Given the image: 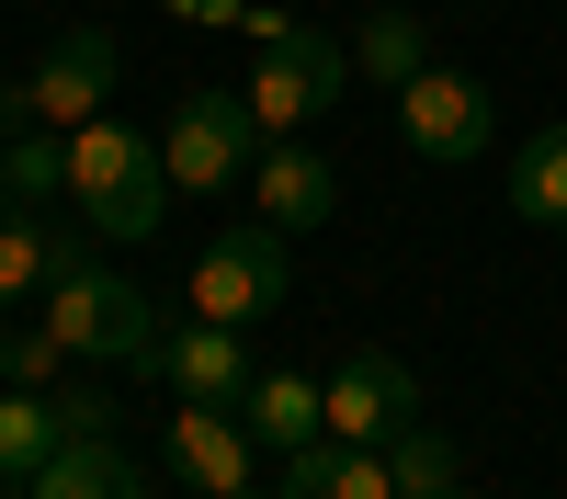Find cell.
I'll use <instances>...</instances> for the list:
<instances>
[{
	"label": "cell",
	"instance_id": "obj_15",
	"mask_svg": "<svg viewBox=\"0 0 567 499\" xmlns=\"http://www.w3.org/2000/svg\"><path fill=\"white\" fill-rule=\"evenodd\" d=\"M239 420H250V443L284 466V454H307V443L329 432V386H318V375H250Z\"/></svg>",
	"mask_w": 567,
	"mask_h": 499
},
{
	"label": "cell",
	"instance_id": "obj_7",
	"mask_svg": "<svg viewBox=\"0 0 567 499\" xmlns=\"http://www.w3.org/2000/svg\"><path fill=\"white\" fill-rule=\"evenodd\" d=\"M114 69H125V58H114V34H103V23H69V34L23 69V125H58V136L91 125V114L114 103Z\"/></svg>",
	"mask_w": 567,
	"mask_h": 499
},
{
	"label": "cell",
	"instance_id": "obj_23",
	"mask_svg": "<svg viewBox=\"0 0 567 499\" xmlns=\"http://www.w3.org/2000/svg\"><path fill=\"white\" fill-rule=\"evenodd\" d=\"M12 341H23V330H12V318H0V386H12Z\"/></svg>",
	"mask_w": 567,
	"mask_h": 499
},
{
	"label": "cell",
	"instance_id": "obj_3",
	"mask_svg": "<svg viewBox=\"0 0 567 499\" xmlns=\"http://www.w3.org/2000/svg\"><path fill=\"white\" fill-rule=\"evenodd\" d=\"M272 148L261 114H250V91H182L171 125H159V159L182 194H227V181H250V159Z\"/></svg>",
	"mask_w": 567,
	"mask_h": 499
},
{
	"label": "cell",
	"instance_id": "obj_11",
	"mask_svg": "<svg viewBox=\"0 0 567 499\" xmlns=\"http://www.w3.org/2000/svg\"><path fill=\"white\" fill-rule=\"evenodd\" d=\"M250 205H261V227L307 239V227H329V216H341V181H329V159L307 148V136H272V148L250 159Z\"/></svg>",
	"mask_w": 567,
	"mask_h": 499
},
{
	"label": "cell",
	"instance_id": "obj_6",
	"mask_svg": "<svg viewBox=\"0 0 567 499\" xmlns=\"http://www.w3.org/2000/svg\"><path fill=\"white\" fill-rule=\"evenodd\" d=\"M398 136H409V159H432V170H465L499 136V91L477 80V69H420L409 91H398Z\"/></svg>",
	"mask_w": 567,
	"mask_h": 499
},
{
	"label": "cell",
	"instance_id": "obj_2",
	"mask_svg": "<svg viewBox=\"0 0 567 499\" xmlns=\"http://www.w3.org/2000/svg\"><path fill=\"white\" fill-rule=\"evenodd\" d=\"M45 330L69 341V363H114V375H136V386H148V363H159V341H171V318L136 295L125 272L80 261L69 284H45Z\"/></svg>",
	"mask_w": 567,
	"mask_h": 499
},
{
	"label": "cell",
	"instance_id": "obj_13",
	"mask_svg": "<svg viewBox=\"0 0 567 499\" xmlns=\"http://www.w3.org/2000/svg\"><path fill=\"white\" fill-rule=\"evenodd\" d=\"M272 499H398V466H386V443H307V454H284L272 466Z\"/></svg>",
	"mask_w": 567,
	"mask_h": 499
},
{
	"label": "cell",
	"instance_id": "obj_9",
	"mask_svg": "<svg viewBox=\"0 0 567 499\" xmlns=\"http://www.w3.org/2000/svg\"><path fill=\"white\" fill-rule=\"evenodd\" d=\"M250 330H216V318H182V330L159 341V363H148V386H171V397H205V408H239L250 397Z\"/></svg>",
	"mask_w": 567,
	"mask_h": 499
},
{
	"label": "cell",
	"instance_id": "obj_10",
	"mask_svg": "<svg viewBox=\"0 0 567 499\" xmlns=\"http://www.w3.org/2000/svg\"><path fill=\"white\" fill-rule=\"evenodd\" d=\"M171 466L194 477L205 499H239V488H261V443H250V420H239V408L182 397V408H171Z\"/></svg>",
	"mask_w": 567,
	"mask_h": 499
},
{
	"label": "cell",
	"instance_id": "obj_5",
	"mask_svg": "<svg viewBox=\"0 0 567 499\" xmlns=\"http://www.w3.org/2000/svg\"><path fill=\"white\" fill-rule=\"evenodd\" d=\"M341 80H352V45H341V34L284 23V45H261V69H250V114H261V136H307L329 103H341Z\"/></svg>",
	"mask_w": 567,
	"mask_h": 499
},
{
	"label": "cell",
	"instance_id": "obj_4",
	"mask_svg": "<svg viewBox=\"0 0 567 499\" xmlns=\"http://www.w3.org/2000/svg\"><path fill=\"white\" fill-rule=\"evenodd\" d=\"M284 306V227H216L194 284H182V318H216V330H250V318Z\"/></svg>",
	"mask_w": 567,
	"mask_h": 499
},
{
	"label": "cell",
	"instance_id": "obj_24",
	"mask_svg": "<svg viewBox=\"0 0 567 499\" xmlns=\"http://www.w3.org/2000/svg\"><path fill=\"white\" fill-rule=\"evenodd\" d=\"M239 499H272V477H261V488H239Z\"/></svg>",
	"mask_w": 567,
	"mask_h": 499
},
{
	"label": "cell",
	"instance_id": "obj_8",
	"mask_svg": "<svg viewBox=\"0 0 567 499\" xmlns=\"http://www.w3.org/2000/svg\"><path fill=\"white\" fill-rule=\"evenodd\" d=\"M398 432H420V375L398 352H352L329 375V443H398Z\"/></svg>",
	"mask_w": 567,
	"mask_h": 499
},
{
	"label": "cell",
	"instance_id": "obj_20",
	"mask_svg": "<svg viewBox=\"0 0 567 499\" xmlns=\"http://www.w3.org/2000/svg\"><path fill=\"white\" fill-rule=\"evenodd\" d=\"M386 466H398V499H465V454L420 420V432H398L386 443Z\"/></svg>",
	"mask_w": 567,
	"mask_h": 499
},
{
	"label": "cell",
	"instance_id": "obj_1",
	"mask_svg": "<svg viewBox=\"0 0 567 499\" xmlns=\"http://www.w3.org/2000/svg\"><path fill=\"white\" fill-rule=\"evenodd\" d=\"M171 159H159V136H136L125 114H91L69 125V205L91 239H159L171 227Z\"/></svg>",
	"mask_w": 567,
	"mask_h": 499
},
{
	"label": "cell",
	"instance_id": "obj_21",
	"mask_svg": "<svg viewBox=\"0 0 567 499\" xmlns=\"http://www.w3.org/2000/svg\"><path fill=\"white\" fill-rule=\"evenodd\" d=\"M58 363H69V341L45 330V318H34V330L12 341V386H58Z\"/></svg>",
	"mask_w": 567,
	"mask_h": 499
},
{
	"label": "cell",
	"instance_id": "obj_19",
	"mask_svg": "<svg viewBox=\"0 0 567 499\" xmlns=\"http://www.w3.org/2000/svg\"><path fill=\"white\" fill-rule=\"evenodd\" d=\"M0 194H12V205H69V136L58 125L0 136Z\"/></svg>",
	"mask_w": 567,
	"mask_h": 499
},
{
	"label": "cell",
	"instance_id": "obj_17",
	"mask_svg": "<svg viewBox=\"0 0 567 499\" xmlns=\"http://www.w3.org/2000/svg\"><path fill=\"white\" fill-rule=\"evenodd\" d=\"M352 69H363V80H386V103H398V91H409L420 69H432V23H420V12H363V34H352Z\"/></svg>",
	"mask_w": 567,
	"mask_h": 499
},
{
	"label": "cell",
	"instance_id": "obj_22",
	"mask_svg": "<svg viewBox=\"0 0 567 499\" xmlns=\"http://www.w3.org/2000/svg\"><path fill=\"white\" fill-rule=\"evenodd\" d=\"M58 420H69V443H80V432H114V397H103V386H69Z\"/></svg>",
	"mask_w": 567,
	"mask_h": 499
},
{
	"label": "cell",
	"instance_id": "obj_14",
	"mask_svg": "<svg viewBox=\"0 0 567 499\" xmlns=\"http://www.w3.org/2000/svg\"><path fill=\"white\" fill-rule=\"evenodd\" d=\"M23 499H148V477H136V454H125L114 432H80V443H58V454L34 466Z\"/></svg>",
	"mask_w": 567,
	"mask_h": 499
},
{
	"label": "cell",
	"instance_id": "obj_25",
	"mask_svg": "<svg viewBox=\"0 0 567 499\" xmlns=\"http://www.w3.org/2000/svg\"><path fill=\"white\" fill-rule=\"evenodd\" d=\"M465 499H477V488H465Z\"/></svg>",
	"mask_w": 567,
	"mask_h": 499
},
{
	"label": "cell",
	"instance_id": "obj_16",
	"mask_svg": "<svg viewBox=\"0 0 567 499\" xmlns=\"http://www.w3.org/2000/svg\"><path fill=\"white\" fill-rule=\"evenodd\" d=\"M69 443L58 386H0V488H34V466Z\"/></svg>",
	"mask_w": 567,
	"mask_h": 499
},
{
	"label": "cell",
	"instance_id": "obj_12",
	"mask_svg": "<svg viewBox=\"0 0 567 499\" xmlns=\"http://www.w3.org/2000/svg\"><path fill=\"white\" fill-rule=\"evenodd\" d=\"M69 272H80V239H69L45 205H12V194H0V318L34 306L45 284H69Z\"/></svg>",
	"mask_w": 567,
	"mask_h": 499
},
{
	"label": "cell",
	"instance_id": "obj_18",
	"mask_svg": "<svg viewBox=\"0 0 567 499\" xmlns=\"http://www.w3.org/2000/svg\"><path fill=\"white\" fill-rule=\"evenodd\" d=\"M511 216L567 227V125H534L523 148H511Z\"/></svg>",
	"mask_w": 567,
	"mask_h": 499
}]
</instances>
